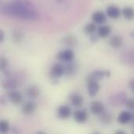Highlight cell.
<instances>
[{"label": "cell", "mask_w": 134, "mask_h": 134, "mask_svg": "<svg viewBox=\"0 0 134 134\" xmlns=\"http://www.w3.org/2000/svg\"><path fill=\"white\" fill-rule=\"evenodd\" d=\"M2 12L6 16L26 20H36L39 15L33 5L25 1H16L4 5Z\"/></svg>", "instance_id": "1"}, {"label": "cell", "mask_w": 134, "mask_h": 134, "mask_svg": "<svg viewBox=\"0 0 134 134\" xmlns=\"http://www.w3.org/2000/svg\"><path fill=\"white\" fill-rule=\"evenodd\" d=\"M65 72V67L61 63H56L51 67L50 75L53 78H61Z\"/></svg>", "instance_id": "2"}, {"label": "cell", "mask_w": 134, "mask_h": 134, "mask_svg": "<svg viewBox=\"0 0 134 134\" xmlns=\"http://www.w3.org/2000/svg\"><path fill=\"white\" fill-rule=\"evenodd\" d=\"M75 58V54L74 52L71 49H65L64 51H61L59 52L57 55V59L62 62H66V63H71Z\"/></svg>", "instance_id": "3"}, {"label": "cell", "mask_w": 134, "mask_h": 134, "mask_svg": "<svg viewBox=\"0 0 134 134\" xmlns=\"http://www.w3.org/2000/svg\"><path fill=\"white\" fill-rule=\"evenodd\" d=\"M87 87H88L89 94L91 97L96 96L100 91V85L97 80H87Z\"/></svg>", "instance_id": "4"}, {"label": "cell", "mask_w": 134, "mask_h": 134, "mask_svg": "<svg viewBox=\"0 0 134 134\" xmlns=\"http://www.w3.org/2000/svg\"><path fill=\"white\" fill-rule=\"evenodd\" d=\"M8 98L13 104H20L23 101V96L22 94L15 90L9 91L8 93Z\"/></svg>", "instance_id": "5"}, {"label": "cell", "mask_w": 134, "mask_h": 134, "mask_svg": "<svg viewBox=\"0 0 134 134\" xmlns=\"http://www.w3.org/2000/svg\"><path fill=\"white\" fill-rule=\"evenodd\" d=\"M106 13H107V15L108 17H110L111 19H115V20L119 18L122 14V11L120 10V9L115 5H109L107 8Z\"/></svg>", "instance_id": "6"}, {"label": "cell", "mask_w": 134, "mask_h": 134, "mask_svg": "<svg viewBox=\"0 0 134 134\" xmlns=\"http://www.w3.org/2000/svg\"><path fill=\"white\" fill-rule=\"evenodd\" d=\"M71 114V109L67 104L61 105L57 109V116L61 119H68Z\"/></svg>", "instance_id": "7"}, {"label": "cell", "mask_w": 134, "mask_h": 134, "mask_svg": "<svg viewBox=\"0 0 134 134\" xmlns=\"http://www.w3.org/2000/svg\"><path fill=\"white\" fill-rule=\"evenodd\" d=\"M74 119L78 123H84L88 119V113L85 110H76L74 114Z\"/></svg>", "instance_id": "8"}, {"label": "cell", "mask_w": 134, "mask_h": 134, "mask_svg": "<svg viewBox=\"0 0 134 134\" xmlns=\"http://www.w3.org/2000/svg\"><path fill=\"white\" fill-rule=\"evenodd\" d=\"M37 108V104L34 101L32 100H28L27 101L22 107V112L24 115H29L31 114H32L34 111L36 110Z\"/></svg>", "instance_id": "9"}, {"label": "cell", "mask_w": 134, "mask_h": 134, "mask_svg": "<svg viewBox=\"0 0 134 134\" xmlns=\"http://www.w3.org/2000/svg\"><path fill=\"white\" fill-rule=\"evenodd\" d=\"M90 110L95 115H101L104 111V106L99 100H93L90 104Z\"/></svg>", "instance_id": "10"}, {"label": "cell", "mask_w": 134, "mask_h": 134, "mask_svg": "<svg viewBox=\"0 0 134 134\" xmlns=\"http://www.w3.org/2000/svg\"><path fill=\"white\" fill-rule=\"evenodd\" d=\"M92 20L94 24H103L106 22L107 16L106 15L101 11H96L92 15Z\"/></svg>", "instance_id": "11"}, {"label": "cell", "mask_w": 134, "mask_h": 134, "mask_svg": "<svg viewBox=\"0 0 134 134\" xmlns=\"http://www.w3.org/2000/svg\"><path fill=\"white\" fill-rule=\"evenodd\" d=\"M131 119H132V114L126 111L121 112L118 117V122L122 125H125L130 122Z\"/></svg>", "instance_id": "12"}, {"label": "cell", "mask_w": 134, "mask_h": 134, "mask_svg": "<svg viewBox=\"0 0 134 134\" xmlns=\"http://www.w3.org/2000/svg\"><path fill=\"white\" fill-rule=\"evenodd\" d=\"M83 102H84L83 97L78 93H75L71 96V103L74 107L79 108L82 105Z\"/></svg>", "instance_id": "13"}, {"label": "cell", "mask_w": 134, "mask_h": 134, "mask_svg": "<svg viewBox=\"0 0 134 134\" xmlns=\"http://www.w3.org/2000/svg\"><path fill=\"white\" fill-rule=\"evenodd\" d=\"M122 43L123 40L122 37L119 35H114L113 37H111L109 41V44L113 48H119L122 45Z\"/></svg>", "instance_id": "14"}, {"label": "cell", "mask_w": 134, "mask_h": 134, "mask_svg": "<svg viewBox=\"0 0 134 134\" xmlns=\"http://www.w3.org/2000/svg\"><path fill=\"white\" fill-rule=\"evenodd\" d=\"M111 27L109 25H101L97 30V35L102 38L107 37L111 34Z\"/></svg>", "instance_id": "15"}, {"label": "cell", "mask_w": 134, "mask_h": 134, "mask_svg": "<svg viewBox=\"0 0 134 134\" xmlns=\"http://www.w3.org/2000/svg\"><path fill=\"white\" fill-rule=\"evenodd\" d=\"M122 14L123 17L128 20H134V9L130 6L125 7L122 11Z\"/></svg>", "instance_id": "16"}, {"label": "cell", "mask_w": 134, "mask_h": 134, "mask_svg": "<svg viewBox=\"0 0 134 134\" xmlns=\"http://www.w3.org/2000/svg\"><path fill=\"white\" fill-rule=\"evenodd\" d=\"M26 94L30 98H36L40 94V89L36 86H31L26 90Z\"/></svg>", "instance_id": "17"}, {"label": "cell", "mask_w": 134, "mask_h": 134, "mask_svg": "<svg viewBox=\"0 0 134 134\" xmlns=\"http://www.w3.org/2000/svg\"><path fill=\"white\" fill-rule=\"evenodd\" d=\"M107 71L106 72H104V71H100V70H97V71H95V72H92L90 75V76H89V78H88V80H101V78L103 76H105V75H107Z\"/></svg>", "instance_id": "18"}, {"label": "cell", "mask_w": 134, "mask_h": 134, "mask_svg": "<svg viewBox=\"0 0 134 134\" xmlns=\"http://www.w3.org/2000/svg\"><path fill=\"white\" fill-rule=\"evenodd\" d=\"M84 31L87 34H93L97 31V26L94 23H89L84 27Z\"/></svg>", "instance_id": "19"}, {"label": "cell", "mask_w": 134, "mask_h": 134, "mask_svg": "<svg viewBox=\"0 0 134 134\" xmlns=\"http://www.w3.org/2000/svg\"><path fill=\"white\" fill-rule=\"evenodd\" d=\"M17 87V83L14 80H7L5 83H3V87L5 89L13 91Z\"/></svg>", "instance_id": "20"}, {"label": "cell", "mask_w": 134, "mask_h": 134, "mask_svg": "<svg viewBox=\"0 0 134 134\" xmlns=\"http://www.w3.org/2000/svg\"><path fill=\"white\" fill-rule=\"evenodd\" d=\"M9 130V124L6 120H1L0 122V130L2 133H6Z\"/></svg>", "instance_id": "21"}, {"label": "cell", "mask_w": 134, "mask_h": 134, "mask_svg": "<svg viewBox=\"0 0 134 134\" xmlns=\"http://www.w3.org/2000/svg\"><path fill=\"white\" fill-rule=\"evenodd\" d=\"M101 121L104 124H109L112 121V116L109 113H102L101 114Z\"/></svg>", "instance_id": "22"}, {"label": "cell", "mask_w": 134, "mask_h": 134, "mask_svg": "<svg viewBox=\"0 0 134 134\" xmlns=\"http://www.w3.org/2000/svg\"><path fill=\"white\" fill-rule=\"evenodd\" d=\"M125 104L127 107V108H129L130 110H134V98L127 99L125 102Z\"/></svg>", "instance_id": "23"}, {"label": "cell", "mask_w": 134, "mask_h": 134, "mask_svg": "<svg viewBox=\"0 0 134 134\" xmlns=\"http://www.w3.org/2000/svg\"><path fill=\"white\" fill-rule=\"evenodd\" d=\"M13 38L15 41H21L23 38V34L20 31H16L13 34Z\"/></svg>", "instance_id": "24"}, {"label": "cell", "mask_w": 134, "mask_h": 134, "mask_svg": "<svg viewBox=\"0 0 134 134\" xmlns=\"http://www.w3.org/2000/svg\"><path fill=\"white\" fill-rule=\"evenodd\" d=\"M75 43H76V41H75V39L73 37L69 36L68 37L66 38V44H67V45L70 46V48L71 47H74L75 45Z\"/></svg>", "instance_id": "25"}, {"label": "cell", "mask_w": 134, "mask_h": 134, "mask_svg": "<svg viewBox=\"0 0 134 134\" xmlns=\"http://www.w3.org/2000/svg\"><path fill=\"white\" fill-rule=\"evenodd\" d=\"M8 65V62H7V59L4 57H2L1 59H0V68L1 69H5Z\"/></svg>", "instance_id": "26"}, {"label": "cell", "mask_w": 134, "mask_h": 134, "mask_svg": "<svg viewBox=\"0 0 134 134\" xmlns=\"http://www.w3.org/2000/svg\"><path fill=\"white\" fill-rule=\"evenodd\" d=\"M75 66L73 65V64H71V65H68L65 68V72H67V73L68 75H71V74H72L75 72Z\"/></svg>", "instance_id": "27"}, {"label": "cell", "mask_w": 134, "mask_h": 134, "mask_svg": "<svg viewBox=\"0 0 134 134\" xmlns=\"http://www.w3.org/2000/svg\"><path fill=\"white\" fill-rule=\"evenodd\" d=\"M129 86H130V87L131 91H132L134 93V80H130V83H129Z\"/></svg>", "instance_id": "28"}, {"label": "cell", "mask_w": 134, "mask_h": 134, "mask_svg": "<svg viewBox=\"0 0 134 134\" xmlns=\"http://www.w3.org/2000/svg\"><path fill=\"white\" fill-rule=\"evenodd\" d=\"M4 37H5V35H4V32L2 31H0V42H2L4 41Z\"/></svg>", "instance_id": "29"}, {"label": "cell", "mask_w": 134, "mask_h": 134, "mask_svg": "<svg viewBox=\"0 0 134 134\" xmlns=\"http://www.w3.org/2000/svg\"><path fill=\"white\" fill-rule=\"evenodd\" d=\"M115 134H126L124 131H122V130H118V131H116Z\"/></svg>", "instance_id": "30"}, {"label": "cell", "mask_w": 134, "mask_h": 134, "mask_svg": "<svg viewBox=\"0 0 134 134\" xmlns=\"http://www.w3.org/2000/svg\"><path fill=\"white\" fill-rule=\"evenodd\" d=\"M131 122H132V124H133L134 125V114L133 115H132V119H131Z\"/></svg>", "instance_id": "31"}, {"label": "cell", "mask_w": 134, "mask_h": 134, "mask_svg": "<svg viewBox=\"0 0 134 134\" xmlns=\"http://www.w3.org/2000/svg\"><path fill=\"white\" fill-rule=\"evenodd\" d=\"M38 134H46L45 133H42V132H41V133H38Z\"/></svg>", "instance_id": "32"}, {"label": "cell", "mask_w": 134, "mask_h": 134, "mask_svg": "<svg viewBox=\"0 0 134 134\" xmlns=\"http://www.w3.org/2000/svg\"><path fill=\"white\" fill-rule=\"evenodd\" d=\"M93 134H100V133H93Z\"/></svg>", "instance_id": "33"}]
</instances>
